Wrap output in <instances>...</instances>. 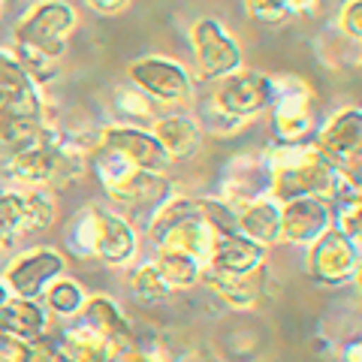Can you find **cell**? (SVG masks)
Segmentation results:
<instances>
[{
	"mask_svg": "<svg viewBox=\"0 0 362 362\" xmlns=\"http://www.w3.org/2000/svg\"><path fill=\"white\" fill-rule=\"evenodd\" d=\"M25 194V230L30 233H49L58 223V197L52 187H30Z\"/></svg>",
	"mask_w": 362,
	"mask_h": 362,
	"instance_id": "obj_31",
	"label": "cell"
},
{
	"mask_svg": "<svg viewBox=\"0 0 362 362\" xmlns=\"http://www.w3.org/2000/svg\"><path fill=\"white\" fill-rule=\"evenodd\" d=\"M218 199H223L233 211H242L254 199L272 197V173L263 151H239L223 163L218 178Z\"/></svg>",
	"mask_w": 362,
	"mask_h": 362,
	"instance_id": "obj_12",
	"label": "cell"
},
{
	"mask_svg": "<svg viewBox=\"0 0 362 362\" xmlns=\"http://www.w3.org/2000/svg\"><path fill=\"white\" fill-rule=\"evenodd\" d=\"M335 226V206L329 197H299L281 202V245L308 247Z\"/></svg>",
	"mask_w": 362,
	"mask_h": 362,
	"instance_id": "obj_15",
	"label": "cell"
},
{
	"mask_svg": "<svg viewBox=\"0 0 362 362\" xmlns=\"http://www.w3.org/2000/svg\"><path fill=\"white\" fill-rule=\"evenodd\" d=\"M100 214H103V206H100V202H88L85 209H78L73 218L64 223V247H66V254H73L78 259H94Z\"/></svg>",
	"mask_w": 362,
	"mask_h": 362,
	"instance_id": "obj_25",
	"label": "cell"
},
{
	"mask_svg": "<svg viewBox=\"0 0 362 362\" xmlns=\"http://www.w3.org/2000/svg\"><path fill=\"white\" fill-rule=\"evenodd\" d=\"M76 320L88 326L90 332H97L100 338H106V341H127V338H133L127 314L121 311V305L109 293H88V302Z\"/></svg>",
	"mask_w": 362,
	"mask_h": 362,
	"instance_id": "obj_22",
	"label": "cell"
},
{
	"mask_svg": "<svg viewBox=\"0 0 362 362\" xmlns=\"http://www.w3.org/2000/svg\"><path fill=\"white\" fill-rule=\"evenodd\" d=\"M40 302H42V308L49 311V317H54V320H61V323H70L82 314L85 302H88V290L78 284L76 278L61 275L45 287Z\"/></svg>",
	"mask_w": 362,
	"mask_h": 362,
	"instance_id": "obj_27",
	"label": "cell"
},
{
	"mask_svg": "<svg viewBox=\"0 0 362 362\" xmlns=\"http://www.w3.org/2000/svg\"><path fill=\"white\" fill-rule=\"evenodd\" d=\"M317 148L332 163L335 173H354L362 163V106H341L320 121L314 133Z\"/></svg>",
	"mask_w": 362,
	"mask_h": 362,
	"instance_id": "obj_13",
	"label": "cell"
},
{
	"mask_svg": "<svg viewBox=\"0 0 362 362\" xmlns=\"http://www.w3.org/2000/svg\"><path fill=\"white\" fill-rule=\"evenodd\" d=\"M354 287H356V293L362 296V259H359V266H356V275H354Z\"/></svg>",
	"mask_w": 362,
	"mask_h": 362,
	"instance_id": "obj_43",
	"label": "cell"
},
{
	"mask_svg": "<svg viewBox=\"0 0 362 362\" xmlns=\"http://www.w3.org/2000/svg\"><path fill=\"white\" fill-rule=\"evenodd\" d=\"M61 275H66V257L52 245L21 247V251L13 254L6 269L0 272V278H4V284L9 287L13 296L37 299V302L42 299L45 287Z\"/></svg>",
	"mask_w": 362,
	"mask_h": 362,
	"instance_id": "obj_9",
	"label": "cell"
},
{
	"mask_svg": "<svg viewBox=\"0 0 362 362\" xmlns=\"http://www.w3.org/2000/svg\"><path fill=\"white\" fill-rule=\"evenodd\" d=\"M0 115L58 124V118L52 115V106L42 97V88L33 85V78L21 70L9 45H0Z\"/></svg>",
	"mask_w": 362,
	"mask_h": 362,
	"instance_id": "obj_11",
	"label": "cell"
},
{
	"mask_svg": "<svg viewBox=\"0 0 362 362\" xmlns=\"http://www.w3.org/2000/svg\"><path fill=\"white\" fill-rule=\"evenodd\" d=\"M272 90H275V85H272L269 73L247 70V66H242V70L223 76L221 82H214L209 88V100L218 109L230 112V115L251 124L254 118L263 115V112H269Z\"/></svg>",
	"mask_w": 362,
	"mask_h": 362,
	"instance_id": "obj_10",
	"label": "cell"
},
{
	"mask_svg": "<svg viewBox=\"0 0 362 362\" xmlns=\"http://www.w3.org/2000/svg\"><path fill=\"white\" fill-rule=\"evenodd\" d=\"M54 127L42 142L30 145V148L13 154L6 163H0V178L6 187L30 190V187H49L52 185V169H54Z\"/></svg>",
	"mask_w": 362,
	"mask_h": 362,
	"instance_id": "obj_18",
	"label": "cell"
},
{
	"mask_svg": "<svg viewBox=\"0 0 362 362\" xmlns=\"http://www.w3.org/2000/svg\"><path fill=\"white\" fill-rule=\"evenodd\" d=\"M332 25L344 33V37L362 42V0H344L338 6V16Z\"/></svg>",
	"mask_w": 362,
	"mask_h": 362,
	"instance_id": "obj_37",
	"label": "cell"
},
{
	"mask_svg": "<svg viewBox=\"0 0 362 362\" xmlns=\"http://www.w3.org/2000/svg\"><path fill=\"white\" fill-rule=\"evenodd\" d=\"M272 173V199L290 202L299 197H329L335 185V169L317 148V142L281 145L272 142L263 148Z\"/></svg>",
	"mask_w": 362,
	"mask_h": 362,
	"instance_id": "obj_2",
	"label": "cell"
},
{
	"mask_svg": "<svg viewBox=\"0 0 362 362\" xmlns=\"http://www.w3.org/2000/svg\"><path fill=\"white\" fill-rule=\"evenodd\" d=\"M344 178H350V181H354V185H356V187L362 190V163H359V166L354 169V173H347Z\"/></svg>",
	"mask_w": 362,
	"mask_h": 362,
	"instance_id": "obj_42",
	"label": "cell"
},
{
	"mask_svg": "<svg viewBox=\"0 0 362 362\" xmlns=\"http://www.w3.org/2000/svg\"><path fill=\"white\" fill-rule=\"evenodd\" d=\"M190 52H194V78L202 85H214L245 66V52L235 33L221 18L202 16L190 25Z\"/></svg>",
	"mask_w": 362,
	"mask_h": 362,
	"instance_id": "obj_6",
	"label": "cell"
},
{
	"mask_svg": "<svg viewBox=\"0 0 362 362\" xmlns=\"http://www.w3.org/2000/svg\"><path fill=\"white\" fill-rule=\"evenodd\" d=\"M90 175H97L109 206L121 214H127L130 221L133 218L148 221L151 214L175 194V187L166 173L136 169L130 163H124L121 157L97 148V145H94V154H90Z\"/></svg>",
	"mask_w": 362,
	"mask_h": 362,
	"instance_id": "obj_1",
	"label": "cell"
},
{
	"mask_svg": "<svg viewBox=\"0 0 362 362\" xmlns=\"http://www.w3.org/2000/svg\"><path fill=\"white\" fill-rule=\"evenodd\" d=\"M97 148L121 157L124 163H130L136 169L166 173V166H169L160 142L154 139V133L148 127H133V124L109 121L97 130Z\"/></svg>",
	"mask_w": 362,
	"mask_h": 362,
	"instance_id": "obj_14",
	"label": "cell"
},
{
	"mask_svg": "<svg viewBox=\"0 0 362 362\" xmlns=\"http://www.w3.org/2000/svg\"><path fill=\"white\" fill-rule=\"evenodd\" d=\"M235 223H239V233L254 239L257 245H263V247L281 245V202L278 199H272V197L254 199L251 206L235 211Z\"/></svg>",
	"mask_w": 362,
	"mask_h": 362,
	"instance_id": "obj_23",
	"label": "cell"
},
{
	"mask_svg": "<svg viewBox=\"0 0 362 362\" xmlns=\"http://www.w3.org/2000/svg\"><path fill=\"white\" fill-rule=\"evenodd\" d=\"M154 263L160 269V275L173 293L199 287L202 266H206V263H199L197 257L181 254V251H154Z\"/></svg>",
	"mask_w": 362,
	"mask_h": 362,
	"instance_id": "obj_30",
	"label": "cell"
},
{
	"mask_svg": "<svg viewBox=\"0 0 362 362\" xmlns=\"http://www.w3.org/2000/svg\"><path fill=\"white\" fill-rule=\"evenodd\" d=\"M112 115L118 124H133V127H151L160 115V106L154 103L148 94H142L136 85L124 82L112 90Z\"/></svg>",
	"mask_w": 362,
	"mask_h": 362,
	"instance_id": "obj_26",
	"label": "cell"
},
{
	"mask_svg": "<svg viewBox=\"0 0 362 362\" xmlns=\"http://www.w3.org/2000/svg\"><path fill=\"white\" fill-rule=\"evenodd\" d=\"M21 362H70V359H66V354L58 347V341L52 335H45L40 341H30L25 347V359Z\"/></svg>",
	"mask_w": 362,
	"mask_h": 362,
	"instance_id": "obj_38",
	"label": "cell"
},
{
	"mask_svg": "<svg viewBox=\"0 0 362 362\" xmlns=\"http://www.w3.org/2000/svg\"><path fill=\"white\" fill-rule=\"evenodd\" d=\"M94 259L109 269H127L139 259V230L127 214L115 211L112 206H103L100 214Z\"/></svg>",
	"mask_w": 362,
	"mask_h": 362,
	"instance_id": "obj_16",
	"label": "cell"
},
{
	"mask_svg": "<svg viewBox=\"0 0 362 362\" xmlns=\"http://www.w3.org/2000/svg\"><path fill=\"white\" fill-rule=\"evenodd\" d=\"M127 287H130V296L139 302V305H169L173 302V290L163 281L160 269H157L154 259H136L130 275H127Z\"/></svg>",
	"mask_w": 362,
	"mask_h": 362,
	"instance_id": "obj_28",
	"label": "cell"
},
{
	"mask_svg": "<svg viewBox=\"0 0 362 362\" xmlns=\"http://www.w3.org/2000/svg\"><path fill=\"white\" fill-rule=\"evenodd\" d=\"M362 254L356 251V245L347 235L332 226L326 230L314 245L305 247V275H308L317 287L326 290H341L354 284L356 266Z\"/></svg>",
	"mask_w": 362,
	"mask_h": 362,
	"instance_id": "obj_8",
	"label": "cell"
},
{
	"mask_svg": "<svg viewBox=\"0 0 362 362\" xmlns=\"http://www.w3.org/2000/svg\"><path fill=\"white\" fill-rule=\"evenodd\" d=\"M317 61L329 70H362V42L344 37L335 25L323 28L320 37L314 40Z\"/></svg>",
	"mask_w": 362,
	"mask_h": 362,
	"instance_id": "obj_24",
	"label": "cell"
},
{
	"mask_svg": "<svg viewBox=\"0 0 362 362\" xmlns=\"http://www.w3.org/2000/svg\"><path fill=\"white\" fill-rule=\"evenodd\" d=\"M202 287H209L214 296H218L226 308L233 311H251L263 299L266 290V266L259 272H251V275H221L209 266H202Z\"/></svg>",
	"mask_w": 362,
	"mask_h": 362,
	"instance_id": "obj_20",
	"label": "cell"
},
{
	"mask_svg": "<svg viewBox=\"0 0 362 362\" xmlns=\"http://www.w3.org/2000/svg\"><path fill=\"white\" fill-rule=\"evenodd\" d=\"M290 13L293 16H311L317 6H320V0H287Z\"/></svg>",
	"mask_w": 362,
	"mask_h": 362,
	"instance_id": "obj_41",
	"label": "cell"
},
{
	"mask_svg": "<svg viewBox=\"0 0 362 362\" xmlns=\"http://www.w3.org/2000/svg\"><path fill=\"white\" fill-rule=\"evenodd\" d=\"M154 133V139L160 142V148L166 154L169 163H187L199 154L206 133H202L199 121L194 112H160L157 121L148 127Z\"/></svg>",
	"mask_w": 362,
	"mask_h": 362,
	"instance_id": "obj_17",
	"label": "cell"
},
{
	"mask_svg": "<svg viewBox=\"0 0 362 362\" xmlns=\"http://www.w3.org/2000/svg\"><path fill=\"white\" fill-rule=\"evenodd\" d=\"M52 317L42 308V302L37 299H21V296H9L0 305V335L13 338V341L30 344L49 335Z\"/></svg>",
	"mask_w": 362,
	"mask_h": 362,
	"instance_id": "obj_21",
	"label": "cell"
},
{
	"mask_svg": "<svg viewBox=\"0 0 362 362\" xmlns=\"http://www.w3.org/2000/svg\"><path fill=\"white\" fill-rule=\"evenodd\" d=\"M9 296H13V293H9V287L4 284V278H0V305H4V302H6Z\"/></svg>",
	"mask_w": 362,
	"mask_h": 362,
	"instance_id": "obj_44",
	"label": "cell"
},
{
	"mask_svg": "<svg viewBox=\"0 0 362 362\" xmlns=\"http://www.w3.org/2000/svg\"><path fill=\"white\" fill-rule=\"evenodd\" d=\"M194 115H197V121H199L202 133L214 136V139H233V136H239V133L247 127V121H242V118L230 115V112L218 109L209 97H206V103H202V106L194 112Z\"/></svg>",
	"mask_w": 362,
	"mask_h": 362,
	"instance_id": "obj_33",
	"label": "cell"
},
{
	"mask_svg": "<svg viewBox=\"0 0 362 362\" xmlns=\"http://www.w3.org/2000/svg\"><path fill=\"white\" fill-rule=\"evenodd\" d=\"M25 235V194L4 185L0 187V254L16 251Z\"/></svg>",
	"mask_w": 362,
	"mask_h": 362,
	"instance_id": "obj_29",
	"label": "cell"
},
{
	"mask_svg": "<svg viewBox=\"0 0 362 362\" xmlns=\"http://www.w3.org/2000/svg\"><path fill=\"white\" fill-rule=\"evenodd\" d=\"M266 259H269V247L257 245L242 233H226V235H214L206 266L221 272V275H251V272H259L266 266Z\"/></svg>",
	"mask_w": 362,
	"mask_h": 362,
	"instance_id": "obj_19",
	"label": "cell"
},
{
	"mask_svg": "<svg viewBox=\"0 0 362 362\" xmlns=\"http://www.w3.org/2000/svg\"><path fill=\"white\" fill-rule=\"evenodd\" d=\"M335 226L356 245V251L362 254V199L350 202V206H344V209H335Z\"/></svg>",
	"mask_w": 362,
	"mask_h": 362,
	"instance_id": "obj_36",
	"label": "cell"
},
{
	"mask_svg": "<svg viewBox=\"0 0 362 362\" xmlns=\"http://www.w3.org/2000/svg\"><path fill=\"white\" fill-rule=\"evenodd\" d=\"M199 199V211L206 223L214 230V235H226V233H239V223H235V211L226 206L218 197H197Z\"/></svg>",
	"mask_w": 362,
	"mask_h": 362,
	"instance_id": "obj_34",
	"label": "cell"
},
{
	"mask_svg": "<svg viewBox=\"0 0 362 362\" xmlns=\"http://www.w3.org/2000/svg\"><path fill=\"white\" fill-rule=\"evenodd\" d=\"M335 354H338L341 362H362V338H347Z\"/></svg>",
	"mask_w": 362,
	"mask_h": 362,
	"instance_id": "obj_40",
	"label": "cell"
},
{
	"mask_svg": "<svg viewBox=\"0 0 362 362\" xmlns=\"http://www.w3.org/2000/svg\"><path fill=\"white\" fill-rule=\"evenodd\" d=\"M76 28H78V13L73 4H66V0H37L16 18L13 42L33 45V49L64 58L66 42H70Z\"/></svg>",
	"mask_w": 362,
	"mask_h": 362,
	"instance_id": "obj_7",
	"label": "cell"
},
{
	"mask_svg": "<svg viewBox=\"0 0 362 362\" xmlns=\"http://www.w3.org/2000/svg\"><path fill=\"white\" fill-rule=\"evenodd\" d=\"M245 13L251 16L257 25H266V28L287 25L293 18L287 0H245Z\"/></svg>",
	"mask_w": 362,
	"mask_h": 362,
	"instance_id": "obj_35",
	"label": "cell"
},
{
	"mask_svg": "<svg viewBox=\"0 0 362 362\" xmlns=\"http://www.w3.org/2000/svg\"><path fill=\"white\" fill-rule=\"evenodd\" d=\"M145 233L154 251H181L197 257L199 263H209L214 230L206 223L199 211V199L190 194L169 197L160 209H157L148 221H145Z\"/></svg>",
	"mask_w": 362,
	"mask_h": 362,
	"instance_id": "obj_3",
	"label": "cell"
},
{
	"mask_svg": "<svg viewBox=\"0 0 362 362\" xmlns=\"http://www.w3.org/2000/svg\"><path fill=\"white\" fill-rule=\"evenodd\" d=\"M127 82L148 94L160 109H185L197 100V78L169 54H139L127 66Z\"/></svg>",
	"mask_w": 362,
	"mask_h": 362,
	"instance_id": "obj_5",
	"label": "cell"
},
{
	"mask_svg": "<svg viewBox=\"0 0 362 362\" xmlns=\"http://www.w3.org/2000/svg\"><path fill=\"white\" fill-rule=\"evenodd\" d=\"M272 106H269V124H272V142L296 145L311 142L320 121H317V94L314 88L296 73H278L272 76Z\"/></svg>",
	"mask_w": 362,
	"mask_h": 362,
	"instance_id": "obj_4",
	"label": "cell"
},
{
	"mask_svg": "<svg viewBox=\"0 0 362 362\" xmlns=\"http://www.w3.org/2000/svg\"><path fill=\"white\" fill-rule=\"evenodd\" d=\"M85 6L97 16H121L133 6V0H85Z\"/></svg>",
	"mask_w": 362,
	"mask_h": 362,
	"instance_id": "obj_39",
	"label": "cell"
},
{
	"mask_svg": "<svg viewBox=\"0 0 362 362\" xmlns=\"http://www.w3.org/2000/svg\"><path fill=\"white\" fill-rule=\"evenodd\" d=\"M9 49H13L16 61L21 64V70H25L33 78V85L49 88L54 78L61 76L64 58H58V54L42 52V49H33V45H18V42H9Z\"/></svg>",
	"mask_w": 362,
	"mask_h": 362,
	"instance_id": "obj_32",
	"label": "cell"
}]
</instances>
